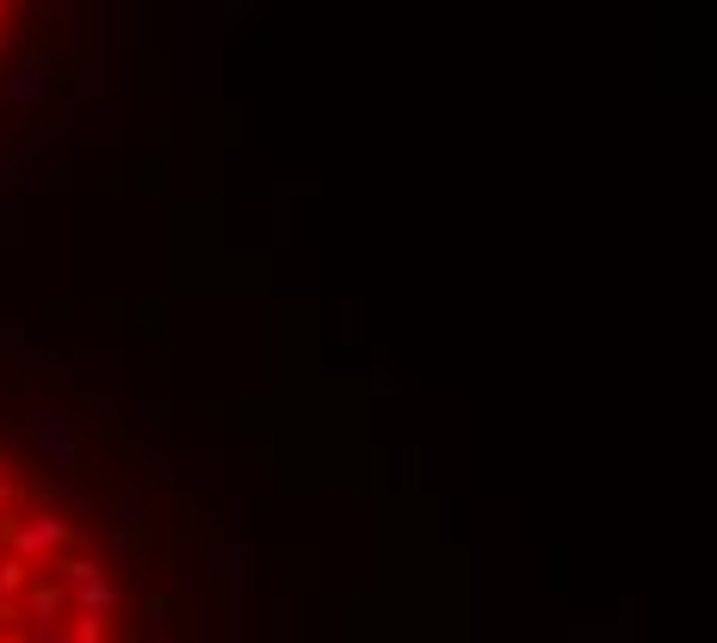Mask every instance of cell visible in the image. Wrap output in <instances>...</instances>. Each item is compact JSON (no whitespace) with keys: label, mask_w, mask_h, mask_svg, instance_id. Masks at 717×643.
I'll return each instance as SVG.
<instances>
[{"label":"cell","mask_w":717,"mask_h":643,"mask_svg":"<svg viewBox=\"0 0 717 643\" xmlns=\"http://www.w3.org/2000/svg\"><path fill=\"white\" fill-rule=\"evenodd\" d=\"M63 545H68V519H56V514H25V519L7 526V550L25 557V564H38V569L56 564V550Z\"/></svg>","instance_id":"cell-1"},{"label":"cell","mask_w":717,"mask_h":643,"mask_svg":"<svg viewBox=\"0 0 717 643\" xmlns=\"http://www.w3.org/2000/svg\"><path fill=\"white\" fill-rule=\"evenodd\" d=\"M25 433H32V446H38V452H50L56 464H75L81 433H75L68 415H56V408H25Z\"/></svg>","instance_id":"cell-2"},{"label":"cell","mask_w":717,"mask_h":643,"mask_svg":"<svg viewBox=\"0 0 717 643\" xmlns=\"http://www.w3.org/2000/svg\"><path fill=\"white\" fill-rule=\"evenodd\" d=\"M44 87H50V56L38 50L32 63H19L13 75L0 81V94L13 99V106H32V99H44Z\"/></svg>","instance_id":"cell-3"},{"label":"cell","mask_w":717,"mask_h":643,"mask_svg":"<svg viewBox=\"0 0 717 643\" xmlns=\"http://www.w3.org/2000/svg\"><path fill=\"white\" fill-rule=\"evenodd\" d=\"M56 576H63V588L75 594V588H87V581H106V569H99V557H87V550H68V557H56Z\"/></svg>","instance_id":"cell-4"},{"label":"cell","mask_w":717,"mask_h":643,"mask_svg":"<svg viewBox=\"0 0 717 643\" xmlns=\"http://www.w3.org/2000/svg\"><path fill=\"white\" fill-rule=\"evenodd\" d=\"M68 607L87 612V619H106V612H118V588H111V576L106 581H87V588H75V594H68Z\"/></svg>","instance_id":"cell-5"},{"label":"cell","mask_w":717,"mask_h":643,"mask_svg":"<svg viewBox=\"0 0 717 643\" xmlns=\"http://www.w3.org/2000/svg\"><path fill=\"white\" fill-rule=\"evenodd\" d=\"M32 588H38V564H25V557H13V550H7V557H0V594L25 600Z\"/></svg>","instance_id":"cell-6"},{"label":"cell","mask_w":717,"mask_h":643,"mask_svg":"<svg viewBox=\"0 0 717 643\" xmlns=\"http://www.w3.org/2000/svg\"><path fill=\"white\" fill-rule=\"evenodd\" d=\"M63 600H68V588H56V581H38L32 594L19 600V612H32V625H50V619L63 612Z\"/></svg>","instance_id":"cell-7"},{"label":"cell","mask_w":717,"mask_h":643,"mask_svg":"<svg viewBox=\"0 0 717 643\" xmlns=\"http://www.w3.org/2000/svg\"><path fill=\"white\" fill-rule=\"evenodd\" d=\"M68 643H111V637H106V619H87V612H75V625H68Z\"/></svg>","instance_id":"cell-8"},{"label":"cell","mask_w":717,"mask_h":643,"mask_svg":"<svg viewBox=\"0 0 717 643\" xmlns=\"http://www.w3.org/2000/svg\"><path fill=\"white\" fill-rule=\"evenodd\" d=\"M118 514H125L130 526H149V519H142V514H149V502H142V495H118Z\"/></svg>","instance_id":"cell-9"},{"label":"cell","mask_w":717,"mask_h":643,"mask_svg":"<svg viewBox=\"0 0 717 643\" xmlns=\"http://www.w3.org/2000/svg\"><path fill=\"white\" fill-rule=\"evenodd\" d=\"M32 643H68V625H56V619H50V625H32Z\"/></svg>","instance_id":"cell-10"},{"label":"cell","mask_w":717,"mask_h":643,"mask_svg":"<svg viewBox=\"0 0 717 643\" xmlns=\"http://www.w3.org/2000/svg\"><path fill=\"white\" fill-rule=\"evenodd\" d=\"M142 421H149V427H168V403H161V396H156V403H142Z\"/></svg>","instance_id":"cell-11"},{"label":"cell","mask_w":717,"mask_h":643,"mask_svg":"<svg viewBox=\"0 0 717 643\" xmlns=\"http://www.w3.org/2000/svg\"><path fill=\"white\" fill-rule=\"evenodd\" d=\"M13 502H19V489H13V483H7V476H0V519L13 514Z\"/></svg>","instance_id":"cell-12"},{"label":"cell","mask_w":717,"mask_h":643,"mask_svg":"<svg viewBox=\"0 0 717 643\" xmlns=\"http://www.w3.org/2000/svg\"><path fill=\"white\" fill-rule=\"evenodd\" d=\"M19 334H25L19 322H0V341H19Z\"/></svg>","instance_id":"cell-13"},{"label":"cell","mask_w":717,"mask_h":643,"mask_svg":"<svg viewBox=\"0 0 717 643\" xmlns=\"http://www.w3.org/2000/svg\"><path fill=\"white\" fill-rule=\"evenodd\" d=\"M0 643H25V637H19V631H0Z\"/></svg>","instance_id":"cell-14"},{"label":"cell","mask_w":717,"mask_h":643,"mask_svg":"<svg viewBox=\"0 0 717 643\" xmlns=\"http://www.w3.org/2000/svg\"><path fill=\"white\" fill-rule=\"evenodd\" d=\"M7 13H13V7H7V0H0V19H7Z\"/></svg>","instance_id":"cell-15"}]
</instances>
